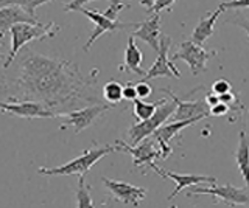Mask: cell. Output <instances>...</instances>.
<instances>
[{
    "instance_id": "cell-21",
    "label": "cell",
    "mask_w": 249,
    "mask_h": 208,
    "mask_svg": "<svg viewBox=\"0 0 249 208\" xmlns=\"http://www.w3.org/2000/svg\"><path fill=\"white\" fill-rule=\"evenodd\" d=\"M49 2H53V0H0V8L14 5V6L22 8L28 14V16H31L33 19H37L36 17V8L44 5V3H49Z\"/></svg>"
},
{
    "instance_id": "cell-30",
    "label": "cell",
    "mask_w": 249,
    "mask_h": 208,
    "mask_svg": "<svg viewBox=\"0 0 249 208\" xmlns=\"http://www.w3.org/2000/svg\"><path fill=\"white\" fill-rule=\"evenodd\" d=\"M122 95H123V99H128V101H134L137 98V94H136V87L132 82H128L126 86L123 87L122 90Z\"/></svg>"
},
{
    "instance_id": "cell-6",
    "label": "cell",
    "mask_w": 249,
    "mask_h": 208,
    "mask_svg": "<svg viewBox=\"0 0 249 208\" xmlns=\"http://www.w3.org/2000/svg\"><path fill=\"white\" fill-rule=\"evenodd\" d=\"M218 55L216 50H206L202 48V45H196L193 44L192 41H184L181 44V47H179V50L173 55V58H171V61H185L187 64H189L190 67V72L193 76H198L199 73L206 72L207 70V61L210 58H213Z\"/></svg>"
},
{
    "instance_id": "cell-7",
    "label": "cell",
    "mask_w": 249,
    "mask_h": 208,
    "mask_svg": "<svg viewBox=\"0 0 249 208\" xmlns=\"http://www.w3.org/2000/svg\"><path fill=\"white\" fill-rule=\"evenodd\" d=\"M173 41L168 36H160L159 39V50H158V58H156L154 64L150 67V70L145 72L143 81L153 80V78H160V76H167V78H181V73L176 68L173 61L168 59V51Z\"/></svg>"
},
{
    "instance_id": "cell-35",
    "label": "cell",
    "mask_w": 249,
    "mask_h": 208,
    "mask_svg": "<svg viewBox=\"0 0 249 208\" xmlns=\"http://www.w3.org/2000/svg\"><path fill=\"white\" fill-rule=\"evenodd\" d=\"M154 2H156V0H140V5L145 6V8H148V10H151V6L154 5Z\"/></svg>"
},
{
    "instance_id": "cell-28",
    "label": "cell",
    "mask_w": 249,
    "mask_h": 208,
    "mask_svg": "<svg viewBox=\"0 0 249 208\" xmlns=\"http://www.w3.org/2000/svg\"><path fill=\"white\" fill-rule=\"evenodd\" d=\"M176 0H156L154 5L151 6V10H148V14H151V13H159L163 11V10H171V6L175 5Z\"/></svg>"
},
{
    "instance_id": "cell-31",
    "label": "cell",
    "mask_w": 249,
    "mask_h": 208,
    "mask_svg": "<svg viewBox=\"0 0 249 208\" xmlns=\"http://www.w3.org/2000/svg\"><path fill=\"white\" fill-rule=\"evenodd\" d=\"M209 112H210L212 117H223V115H226L229 112V107L226 104H223V103H218V104H215L212 107H209Z\"/></svg>"
},
{
    "instance_id": "cell-16",
    "label": "cell",
    "mask_w": 249,
    "mask_h": 208,
    "mask_svg": "<svg viewBox=\"0 0 249 208\" xmlns=\"http://www.w3.org/2000/svg\"><path fill=\"white\" fill-rule=\"evenodd\" d=\"M132 37H139L143 42H146L150 47L158 53L159 50V39H160V14L151 13L148 14V17L137 25V30L131 34Z\"/></svg>"
},
{
    "instance_id": "cell-2",
    "label": "cell",
    "mask_w": 249,
    "mask_h": 208,
    "mask_svg": "<svg viewBox=\"0 0 249 208\" xmlns=\"http://www.w3.org/2000/svg\"><path fill=\"white\" fill-rule=\"evenodd\" d=\"M61 32V27L54 25L53 22L47 25H31V24H16L10 28L11 33V51L8 58H5V68L11 65L14 58L18 56V53L25 47L31 41H42L49 39V37L56 36Z\"/></svg>"
},
{
    "instance_id": "cell-32",
    "label": "cell",
    "mask_w": 249,
    "mask_h": 208,
    "mask_svg": "<svg viewBox=\"0 0 249 208\" xmlns=\"http://www.w3.org/2000/svg\"><path fill=\"white\" fill-rule=\"evenodd\" d=\"M92 2V0H70L69 3H66L64 11H80V8H83V5ZM114 2V0H111Z\"/></svg>"
},
{
    "instance_id": "cell-3",
    "label": "cell",
    "mask_w": 249,
    "mask_h": 208,
    "mask_svg": "<svg viewBox=\"0 0 249 208\" xmlns=\"http://www.w3.org/2000/svg\"><path fill=\"white\" fill-rule=\"evenodd\" d=\"M115 151H119L115 146H101V148L88 149V151H84L80 157L70 160L66 165L58 166V168H39L37 173L45 174V176H73V174L86 176L98 160H101L103 157H106L107 154L115 152Z\"/></svg>"
},
{
    "instance_id": "cell-19",
    "label": "cell",
    "mask_w": 249,
    "mask_h": 208,
    "mask_svg": "<svg viewBox=\"0 0 249 208\" xmlns=\"http://www.w3.org/2000/svg\"><path fill=\"white\" fill-rule=\"evenodd\" d=\"M224 10L221 8V6H218V8L210 14V16L207 17H202L199 24L195 27L193 33H192V42L196 44V45H202L204 44L210 36L213 34V30H215V24L218 17L221 16V13Z\"/></svg>"
},
{
    "instance_id": "cell-22",
    "label": "cell",
    "mask_w": 249,
    "mask_h": 208,
    "mask_svg": "<svg viewBox=\"0 0 249 208\" xmlns=\"http://www.w3.org/2000/svg\"><path fill=\"white\" fill-rule=\"evenodd\" d=\"M76 204L78 208H95L92 196H90V187L86 183V177H78V190H76Z\"/></svg>"
},
{
    "instance_id": "cell-14",
    "label": "cell",
    "mask_w": 249,
    "mask_h": 208,
    "mask_svg": "<svg viewBox=\"0 0 249 208\" xmlns=\"http://www.w3.org/2000/svg\"><path fill=\"white\" fill-rule=\"evenodd\" d=\"M198 121H201V118H190V120H182V121H171V123H168V125L160 126L159 129H156L151 135H153V138L160 146V149H159L160 151V159H167L170 156V152H171L170 142L173 140L175 137H178L182 129L189 128V126L195 125V123H198Z\"/></svg>"
},
{
    "instance_id": "cell-24",
    "label": "cell",
    "mask_w": 249,
    "mask_h": 208,
    "mask_svg": "<svg viewBox=\"0 0 249 208\" xmlns=\"http://www.w3.org/2000/svg\"><path fill=\"white\" fill-rule=\"evenodd\" d=\"M122 90H123V86L120 82L117 81H109L103 86V90H101V94H103V98L109 104H114L117 106L122 99H123V95H122Z\"/></svg>"
},
{
    "instance_id": "cell-9",
    "label": "cell",
    "mask_w": 249,
    "mask_h": 208,
    "mask_svg": "<svg viewBox=\"0 0 249 208\" xmlns=\"http://www.w3.org/2000/svg\"><path fill=\"white\" fill-rule=\"evenodd\" d=\"M115 148L119 151H124L132 156L134 161H132V165L136 168H140V166H148V168H153L156 163L154 160L160 159V151H158L154 148V142L151 140L150 137L143 138L142 142L131 146L128 143H124L122 140H115Z\"/></svg>"
},
{
    "instance_id": "cell-4",
    "label": "cell",
    "mask_w": 249,
    "mask_h": 208,
    "mask_svg": "<svg viewBox=\"0 0 249 208\" xmlns=\"http://www.w3.org/2000/svg\"><path fill=\"white\" fill-rule=\"evenodd\" d=\"M175 109H176V104L173 101H167L165 99L162 104L158 106V109L154 111V113L150 118H146L143 121H137L136 125H132L128 130L132 146L140 143L143 138L150 137L156 129H159L163 123L171 117V113L175 112Z\"/></svg>"
},
{
    "instance_id": "cell-5",
    "label": "cell",
    "mask_w": 249,
    "mask_h": 208,
    "mask_svg": "<svg viewBox=\"0 0 249 208\" xmlns=\"http://www.w3.org/2000/svg\"><path fill=\"white\" fill-rule=\"evenodd\" d=\"M198 194H209L215 197V204H226L229 207H237V205H248V187H232V185H224V187H212L202 188L195 185L187 196H198Z\"/></svg>"
},
{
    "instance_id": "cell-11",
    "label": "cell",
    "mask_w": 249,
    "mask_h": 208,
    "mask_svg": "<svg viewBox=\"0 0 249 208\" xmlns=\"http://www.w3.org/2000/svg\"><path fill=\"white\" fill-rule=\"evenodd\" d=\"M160 92H165L171 96V101L176 104L173 115V121H182V120H190V118H201L204 120L210 117L209 106L206 104L204 99H196V101H185L179 96L173 95V92L170 89H159Z\"/></svg>"
},
{
    "instance_id": "cell-27",
    "label": "cell",
    "mask_w": 249,
    "mask_h": 208,
    "mask_svg": "<svg viewBox=\"0 0 249 208\" xmlns=\"http://www.w3.org/2000/svg\"><path fill=\"white\" fill-rule=\"evenodd\" d=\"M136 87V94H137V98L139 99H143V98H148L151 94H153V87L148 84V81H139L137 84H134Z\"/></svg>"
},
{
    "instance_id": "cell-36",
    "label": "cell",
    "mask_w": 249,
    "mask_h": 208,
    "mask_svg": "<svg viewBox=\"0 0 249 208\" xmlns=\"http://www.w3.org/2000/svg\"><path fill=\"white\" fill-rule=\"evenodd\" d=\"M0 59H5V55H3V53H0Z\"/></svg>"
},
{
    "instance_id": "cell-23",
    "label": "cell",
    "mask_w": 249,
    "mask_h": 208,
    "mask_svg": "<svg viewBox=\"0 0 249 208\" xmlns=\"http://www.w3.org/2000/svg\"><path fill=\"white\" fill-rule=\"evenodd\" d=\"M165 99H160V101H154V103H145L142 99L136 98L134 101V117L137 121H143L146 118H150L151 115L154 113V111L158 109V106L162 104Z\"/></svg>"
},
{
    "instance_id": "cell-29",
    "label": "cell",
    "mask_w": 249,
    "mask_h": 208,
    "mask_svg": "<svg viewBox=\"0 0 249 208\" xmlns=\"http://www.w3.org/2000/svg\"><path fill=\"white\" fill-rule=\"evenodd\" d=\"M212 92L216 95H223V94H226V92H231V84L226 80H218L213 82Z\"/></svg>"
},
{
    "instance_id": "cell-17",
    "label": "cell",
    "mask_w": 249,
    "mask_h": 208,
    "mask_svg": "<svg viewBox=\"0 0 249 208\" xmlns=\"http://www.w3.org/2000/svg\"><path fill=\"white\" fill-rule=\"evenodd\" d=\"M16 24L39 25L41 22L28 16V14L22 8H19V6L11 5V6H3V8H0V39H2L5 33L10 32V28Z\"/></svg>"
},
{
    "instance_id": "cell-26",
    "label": "cell",
    "mask_w": 249,
    "mask_h": 208,
    "mask_svg": "<svg viewBox=\"0 0 249 208\" xmlns=\"http://www.w3.org/2000/svg\"><path fill=\"white\" fill-rule=\"evenodd\" d=\"M123 8H128V5H124L122 0H114V2H111V6L103 13V16H106L111 20H119V13Z\"/></svg>"
},
{
    "instance_id": "cell-10",
    "label": "cell",
    "mask_w": 249,
    "mask_h": 208,
    "mask_svg": "<svg viewBox=\"0 0 249 208\" xmlns=\"http://www.w3.org/2000/svg\"><path fill=\"white\" fill-rule=\"evenodd\" d=\"M80 11L84 14L86 17H89L93 24H95V28H93V32L90 33L88 42H86L84 47H83L84 51H89L90 47L93 45V42H95L100 36H103L105 33L117 32V30H123V28H137V25H139V24H123V22H120V20H111L98 11H90V10H86V8H80Z\"/></svg>"
},
{
    "instance_id": "cell-8",
    "label": "cell",
    "mask_w": 249,
    "mask_h": 208,
    "mask_svg": "<svg viewBox=\"0 0 249 208\" xmlns=\"http://www.w3.org/2000/svg\"><path fill=\"white\" fill-rule=\"evenodd\" d=\"M111 107H115L114 104H92V106H86L81 109L72 111L69 113H64V123L61 125V129H66L67 126H72L75 129V134H80L81 130L86 128H89L93 121H95L101 113H105L109 111Z\"/></svg>"
},
{
    "instance_id": "cell-15",
    "label": "cell",
    "mask_w": 249,
    "mask_h": 208,
    "mask_svg": "<svg viewBox=\"0 0 249 208\" xmlns=\"http://www.w3.org/2000/svg\"><path fill=\"white\" fill-rule=\"evenodd\" d=\"M153 171L158 173L162 179H171L173 182H176V188L175 191L168 196V200H171L173 197H176L179 192H181L184 188H190L195 187V185L199 183H207V185H216V179L212 176H196V174H178V173H171V171H165V169H160L159 166H153Z\"/></svg>"
},
{
    "instance_id": "cell-1",
    "label": "cell",
    "mask_w": 249,
    "mask_h": 208,
    "mask_svg": "<svg viewBox=\"0 0 249 208\" xmlns=\"http://www.w3.org/2000/svg\"><path fill=\"white\" fill-rule=\"evenodd\" d=\"M11 101H36L59 115L103 104L95 80H86L76 64L45 58L27 50L19 59V70L10 86Z\"/></svg>"
},
{
    "instance_id": "cell-25",
    "label": "cell",
    "mask_w": 249,
    "mask_h": 208,
    "mask_svg": "<svg viewBox=\"0 0 249 208\" xmlns=\"http://www.w3.org/2000/svg\"><path fill=\"white\" fill-rule=\"evenodd\" d=\"M218 99H220V103L228 106L229 111H233L235 113H241V111L245 109L240 101V96L237 94H233V92H226L223 95H218Z\"/></svg>"
},
{
    "instance_id": "cell-34",
    "label": "cell",
    "mask_w": 249,
    "mask_h": 208,
    "mask_svg": "<svg viewBox=\"0 0 249 208\" xmlns=\"http://www.w3.org/2000/svg\"><path fill=\"white\" fill-rule=\"evenodd\" d=\"M204 101H206V104H207L209 107H212V106H215V104L220 103V99H218V95L213 94V92H207Z\"/></svg>"
},
{
    "instance_id": "cell-12",
    "label": "cell",
    "mask_w": 249,
    "mask_h": 208,
    "mask_svg": "<svg viewBox=\"0 0 249 208\" xmlns=\"http://www.w3.org/2000/svg\"><path fill=\"white\" fill-rule=\"evenodd\" d=\"M101 179H103L105 187L109 190V192H111L117 202L137 207L146 196V190L142 187H136V185H131L126 182L111 180L107 177H101Z\"/></svg>"
},
{
    "instance_id": "cell-18",
    "label": "cell",
    "mask_w": 249,
    "mask_h": 208,
    "mask_svg": "<svg viewBox=\"0 0 249 208\" xmlns=\"http://www.w3.org/2000/svg\"><path fill=\"white\" fill-rule=\"evenodd\" d=\"M142 61H143V55L140 48L136 45L134 42V37L129 36L128 39V45H126V50H124V63L119 65V70L124 72V73H137L140 76L145 75V70L140 65H142Z\"/></svg>"
},
{
    "instance_id": "cell-13",
    "label": "cell",
    "mask_w": 249,
    "mask_h": 208,
    "mask_svg": "<svg viewBox=\"0 0 249 208\" xmlns=\"http://www.w3.org/2000/svg\"><path fill=\"white\" fill-rule=\"evenodd\" d=\"M0 111L19 118H56V113L36 101H0Z\"/></svg>"
},
{
    "instance_id": "cell-20",
    "label": "cell",
    "mask_w": 249,
    "mask_h": 208,
    "mask_svg": "<svg viewBox=\"0 0 249 208\" xmlns=\"http://www.w3.org/2000/svg\"><path fill=\"white\" fill-rule=\"evenodd\" d=\"M235 161H237V166L241 173V177L243 180L248 183L249 182V177H248V169H249V146H248V137L246 132L243 129L240 130V142H238V148L235 152Z\"/></svg>"
},
{
    "instance_id": "cell-33",
    "label": "cell",
    "mask_w": 249,
    "mask_h": 208,
    "mask_svg": "<svg viewBox=\"0 0 249 208\" xmlns=\"http://www.w3.org/2000/svg\"><path fill=\"white\" fill-rule=\"evenodd\" d=\"M249 0H231V2H221L220 6L223 10H229V8H246Z\"/></svg>"
}]
</instances>
